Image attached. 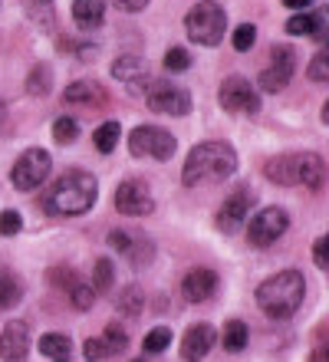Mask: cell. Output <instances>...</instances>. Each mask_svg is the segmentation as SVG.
I'll use <instances>...</instances> for the list:
<instances>
[{"label": "cell", "instance_id": "obj_1", "mask_svg": "<svg viewBox=\"0 0 329 362\" xmlns=\"http://www.w3.org/2000/svg\"><path fill=\"white\" fill-rule=\"evenodd\" d=\"M237 172V152L227 142H201L195 145L185 158L181 168V181L185 188H197V185H217L227 181Z\"/></svg>", "mask_w": 329, "mask_h": 362}, {"label": "cell", "instance_id": "obj_2", "mask_svg": "<svg viewBox=\"0 0 329 362\" xmlns=\"http://www.w3.org/2000/svg\"><path fill=\"white\" fill-rule=\"evenodd\" d=\"M99 198V181L96 175L83 172V168H73L57 178V185L47 191L43 198V208L50 214H59V218H76V214H86V211L96 204Z\"/></svg>", "mask_w": 329, "mask_h": 362}, {"label": "cell", "instance_id": "obj_3", "mask_svg": "<svg viewBox=\"0 0 329 362\" xmlns=\"http://www.w3.org/2000/svg\"><path fill=\"white\" fill-rule=\"evenodd\" d=\"M303 296H306V276L300 270H280L257 286V306L270 320H290L303 306Z\"/></svg>", "mask_w": 329, "mask_h": 362}, {"label": "cell", "instance_id": "obj_4", "mask_svg": "<svg viewBox=\"0 0 329 362\" xmlns=\"http://www.w3.org/2000/svg\"><path fill=\"white\" fill-rule=\"evenodd\" d=\"M185 30H188L191 43H201V47H217L224 40V30H227V13L221 4L214 0H201L197 7L188 10L185 17Z\"/></svg>", "mask_w": 329, "mask_h": 362}, {"label": "cell", "instance_id": "obj_5", "mask_svg": "<svg viewBox=\"0 0 329 362\" xmlns=\"http://www.w3.org/2000/svg\"><path fill=\"white\" fill-rule=\"evenodd\" d=\"M50 172H53V158L47 148H27L10 168V181L17 191H37L50 178Z\"/></svg>", "mask_w": 329, "mask_h": 362}, {"label": "cell", "instance_id": "obj_6", "mask_svg": "<svg viewBox=\"0 0 329 362\" xmlns=\"http://www.w3.org/2000/svg\"><path fill=\"white\" fill-rule=\"evenodd\" d=\"M178 142H175V135L158 129V125H139V129H132L129 135V152L135 158H155V162H168L171 155H175Z\"/></svg>", "mask_w": 329, "mask_h": 362}, {"label": "cell", "instance_id": "obj_7", "mask_svg": "<svg viewBox=\"0 0 329 362\" xmlns=\"http://www.w3.org/2000/svg\"><path fill=\"white\" fill-rule=\"evenodd\" d=\"M142 95H145L151 112H158V115H188L191 112V93L168 83V79H151Z\"/></svg>", "mask_w": 329, "mask_h": 362}, {"label": "cell", "instance_id": "obj_8", "mask_svg": "<svg viewBox=\"0 0 329 362\" xmlns=\"http://www.w3.org/2000/svg\"><path fill=\"white\" fill-rule=\"evenodd\" d=\"M287 228H290V214H287V211L283 208H263L250 218L247 240H250L254 247H270V244H277V240L287 234Z\"/></svg>", "mask_w": 329, "mask_h": 362}, {"label": "cell", "instance_id": "obj_9", "mask_svg": "<svg viewBox=\"0 0 329 362\" xmlns=\"http://www.w3.org/2000/svg\"><path fill=\"white\" fill-rule=\"evenodd\" d=\"M293 69H296V53H293V47H287V43L273 47L267 66L260 69V89L263 93H280V89H287V83L293 79Z\"/></svg>", "mask_w": 329, "mask_h": 362}, {"label": "cell", "instance_id": "obj_10", "mask_svg": "<svg viewBox=\"0 0 329 362\" xmlns=\"http://www.w3.org/2000/svg\"><path fill=\"white\" fill-rule=\"evenodd\" d=\"M151 208H155V198L142 178H129L115 188V211L125 218H145V214H151Z\"/></svg>", "mask_w": 329, "mask_h": 362}, {"label": "cell", "instance_id": "obj_11", "mask_svg": "<svg viewBox=\"0 0 329 362\" xmlns=\"http://www.w3.org/2000/svg\"><path fill=\"white\" fill-rule=\"evenodd\" d=\"M221 105L234 115H254L260 109V95L244 76H227L221 83Z\"/></svg>", "mask_w": 329, "mask_h": 362}, {"label": "cell", "instance_id": "obj_12", "mask_svg": "<svg viewBox=\"0 0 329 362\" xmlns=\"http://www.w3.org/2000/svg\"><path fill=\"white\" fill-rule=\"evenodd\" d=\"M250 204H254V191L250 188L231 191L224 198V204H221V211H217V230H221V234H234L237 228H244Z\"/></svg>", "mask_w": 329, "mask_h": 362}, {"label": "cell", "instance_id": "obj_13", "mask_svg": "<svg viewBox=\"0 0 329 362\" xmlns=\"http://www.w3.org/2000/svg\"><path fill=\"white\" fill-rule=\"evenodd\" d=\"M30 353V326L23 320H10L0 329V359L4 362H20Z\"/></svg>", "mask_w": 329, "mask_h": 362}, {"label": "cell", "instance_id": "obj_14", "mask_svg": "<svg viewBox=\"0 0 329 362\" xmlns=\"http://www.w3.org/2000/svg\"><path fill=\"white\" fill-rule=\"evenodd\" d=\"M217 343V329L211 323H195L181 339V359L185 362H201Z\"/></svg>", "mask_w": 329, "mask_h": 362}, {"label": "cell", "instance_id": "obj_15", "mask_svg": "<svg viewBox=\"0 0 329 362\" xmlns=\"http://www.w3.org/2000/svg\"><path fill=\"white\" fill-rule=\"evenodd\" d=\"M217 274L207 267H195L185 274V280H181V296L188 300V303H204V300H211V296L217 293Z\"/></svg>", "mask_w": 329, "mask_h": 362}, {"label": "cell", "instance_id": "obj_16", "mask_svg": "<svg viewBox=\"0 0 329 362\" xmlns=\"http://www.w3.org/2000/svg\"><path fill=\"white\" fill-rule=\"evenodd\" d=\"M112 76L119 79V83H125V86L132 89V93H145V86H149V66H145V59L142 57H119L112 63Z\"/></svg>", "mask_w": 329, "mask_h": 362}, {"label": "cell", "instance_id": "obj_17", "mask_svg": "<svg viewBox=\"0 0 329 362\" xmlns=\"http://www.w3.org/2000/svg\"><path fill=\"white\" fill-rule=\"evenodd\" d=\"M63 103H69V105H105L109 103V93H105V86H99L96 79H76V83L66 86Z\"/></svg>", "mask_w": 329, "mask_h": 362}, {"label": "cell", "instance_id": "obj_18", "mask_svg": "<svg viewBox=\"0 0 329 362\" xmlns=\"http://www.w3.org/2000/svg\"><path fill=\"white\" fill-rule=\"evenodd\" d=\"M300 162L303 155H277V158H267L263 175L273 185H300Z\"/></svg>", "mask_w": 329, "mask_h": 362}, {"label": "cell", "instance_id": "obj_19", "mask_svg": "<svg viewBox=\"0 0 329 362\" xmlns=\"http://www.w3.org/2000/svg\"><path fill=\"white\" fill-rule=\"evenodd\" d=\"M323 27H326V10H316V13L300 10L296 17L287 20V33H290V37H316V40H323Z\"/></svg>", "mask_w": 329, "mask_h": 362}, {"label": "cell", "instance_id": "obj_20", "mask_svg": "<svg viewBox=\"0 0 329 362\" xmlns=\"http://www.w3.org/2000/svg\"><path fill=\"white\" fill-rule=\"evenodd\" d=\"M105 17V0H76L73 4V20L83 30L99 27Z\"/></svg>", "mask_w": 329, "mask_h": 362}, {"label": "cell", "instance_id": "obj_21", "mask_svg": "<svg viewBox=\"0 0 329 362\" xmlns=\"http://www.w3.org/2000/svg\"><path fill=\"white\" fill-rule=\"evenodd\" d=\"M20 296H23V284H20V276L13 274L10 267H0V313L10 310V306H17Z\"/></svg>", "mask_w": 329, "mask_h": 362}, {"label": "cell", "instance_id": "obj_22", "mask_svg": "<svg viewBox=\"0 0 329 362\" xmlns=\"http://www.w3.org/2000/svg\"><path fill=\"white\" fill-rule=\"evenodd\" d=\"M40 353L47 356V359H53V362H66L69 359V353H73V339H69L66 333L40 336Z\"/></svg>", "mask_w": 329, "mask_h": 362}, {"label": "cell", "instance_id": "obj_23", "mask_svg": "<svg viewBox=\"0 0 329 362\" xmlns=\"http://www.w3.org/2000/svg\"><path fill=\"white\" fill-rule=\"evenodd\" d=\"M323 181H326V165H323V158L320 155H313V152H303L300 185H306V188H320Z\"/></svg>", "mask_w": 329, "mask_h": 362}, {"label": "cell", "instance_id": "obj_24", "mask_svg": "<svg viewBox=\"0 0 329 362\" xmlns=\"http://www.w3.org/2000/svg\"><path fill=\"white\" fill-rule=\"evenodd\" d=\"M50 89H53V69H50L47 63H40V66L30 69V76H27V95H37V99H43V95H50Z\"/></svg>", "mask_w": 329, "mask_h": 362}, {"label": "cell", "instance_id": "obj_25", "mask_svg": "<svg viewBox=\"0 0 329 362\" xmlns=\"http://www.w3.org/2000/svg\"><path fill=\"white\" fill-rule=\"evenodd\" d=\"M221 339H224V349L227 353H241L247 346V339H250V333H247V323H241V320H231V323H224V333H221Z\"/></svg>", "mask_w": 329, "mask_h": 362}, {"label": "cell", "instance_id": "obj_26", "mask_svg": "<svg viewBox=\"0 0 329 362\" xmlns=\"http://www.w3.org/2000/svg\"><path fill=\"white\" fill-rule=\"evenodd\" d=\"M119 135H122V125H119V122H103V125H99V129L93 132V145H96V148H99L103 155H109L115 145H119Z\"/></svg>", "mask_w": 329, "mask_h": 362}, {"label": "cell", "instance_id": "obj_27", "mask_svg": "<svg viewBox=\"0 0 329 362\" xmlns=\"http://www.w3.org/2000/svg\"><path fill=\"white\" fill-rule=\"evenodd\" d=\"M112 280H115V270H112V260L109 257H99L96 260V267H93V290L96 293H109L112 290Z\"/></svg>", "mask_w": 329, "mask_h": 362}, {"label": "cell", "instance_id": "obj_28", "mask_svg": "<svg viewBox=\"0 0 329 362\" xmlns=\"http://www.w3.org/2000/svg\"><path fill=\"white\" fill-rule=\"evenodd\" d=\"M142 306H145V293H142L139 286H125L122 293H119V310H122L125 316L142 313Z\"/></svg>", "mask_w": 329, "mask_h": 362}, {"label": "cell", "instance_id": "obj_29", "mask_svg": "<svg viewBox=\"0 0 329 362\" xmlns=\"http://www.w3.org/2000/svg\"><path fill=\"white\" fill-rule=\"evenodd\" d=\"M83 353L89 362H103V359H109V356H115V349L109 346L105 336H96V339H86L83 343Z\"/></svg>", "mask_w": 329, "mask_h": 362}, {"label": "cell", "instance_id": "obj_30", "mask_svg": "<svg viewBox=\"0 0 329 362\" xmlns=\"http://www.w3.org/2000/svg\"><path fill=\"white\" fill-rule=\"evenodd\" d=\"M145 353H165L171 346V329L168 326H155L151 333H145Z\"/></svg>", "mask_w": 329, "mask_h": 362}, {"label": "cell", "instance_id": "obj_31", "mask_svg": "<svg viewBox=\"0 0 329 362\" xmlns=\"http://www.w3.org/2000/svg\"><path fill=\"white\" fill-rule=\"evenodd\" d=\"M76 135H79V122H76V119H69V115H59L57 122H53V142H57V145L73 142Z\"/></svg>", "mask_w": 329, "mask_h": 362}, {"label": "cell", "instance_id": "obj_32", "mask_svg": "<svg viewBox=\"0 0 329 362\" xmlns=\"http://www.w3.org/2000/svg\"><path fill=\"white\" fill-rule=\"evenodd\" d=\"M165 69H168V73H185V69H191V53L185 47H171L168 53H165Z\"/></svg>", "mask_w": 329, "mask_h": 362}, {"label": "cell", "instance_id": "obj_33", "mask_svg": "<svg viewBox=\"0 0 329 362\" xmlns=\"http://www.w3.org/2000/svg\"><path fill=\"white\" fill-rule=\"evenodd\" d=\"M306 76H310L313 83H326V79H329V53H326V49H320V53L310 59Z\"/></svg>", "mask_w": 329, "mask_h": 362}, {"label": "cell", "instance_id": "obj_34", "mask_svg": "<svg viewBox=\"0 0 329 362\" xmlns=\"http://www.w3.org/2000/svg\"><path fill=\"white\" fill-rule=\"evenodd\" d=\"M20 230H23L20 211H13V208L0 211V238H13V234H20Z\"/></svg>", "mask_w": 329, "mask_h": 362}, {"label": "cell", "instance_id": "obj_35", "mask_svg": "<svg viewBox=\"0 0 329 362\" xmlns=\"http://www.w3.org/2000/svg\"><path fill=\"white\" fill-rule=\"evenodd\" d=\"M254 40H257V27H254V23H241V27L234 30L231 43H234L237 53H247V49L254 47Z\"/></svg>", "mask_w": 329, "mask_h": 362}, {"label": "cell", "instance_id": "obj_36", "mask_svg": "<svg viewBox=\"0 0 329 362\" xmlns=\"http://www.w3.org/2000/svg\"><path fill=\"white\" fill-rule=\"evenodd\" d=\"M47 276H50V284L59 286V290H73V286L79 284V276H76L73 267H53Z\"/></svg>", "mask_w": 329, "mask_h": 362}, {"label": "cell", "instance_id": "obj_37", "mask_svg": "<svg viewBox=\"0 0 329 362\" xmlns=\"http://www.w3.org/2000/svg\"><path fill=\"white\" fill-rule=\"evenodd\" d=\"M69 296H73L76 310H89V306H93V300H96V290L89 284H83V280H79V284L69 290Z\"/></svg>", "mask_w": 329, "mask_h": 362}, {"label": "cell", "instance_id": "obj_38", "mask_svg": "<svg viewBox=\"0 0 329 362\" xmlns=\"http://www.w3.org/2000/svg\"><path fill=\"white\" fill-rule=\"evenodd\" d=\"M151 250L155 247H151L149 240H132V247L125 250V254L132 257V267H145V264L151 260Z\"/></svg>", "mask_w": 329, "mask_h": 362}, {"label": "cell", "instance_id": "obj_39", "mask_svg": "<svg viewBox=\"0 0 329 362\" xmlns=\"http://www.w3.org/2000/svg\"><path fill=\"white\" fill-rule=\"evenodd\" d=\"M103 336L109 339V346H112L115 353H122L125 346H129V336H125V329H122L119 323H109V326H105V333H103Z\"/></svg>", "mask_w": 329, "mask_h": 362}, {"label": "cell", "instance_id": "obj_40", "mask_svg": "<svg viewBox=\"0 0 329 362\" xmlns=\"http://www.w3.org/2000/svg\"><path fill=\"white\" fill-rule=\"evenodd\" d=\"M23 4H27V10L30 13H33V17H43L50 23V10H53V0H23Z\"/></svg>", "mask_w": 329, "mask_h": 362}, {"label": "cell", "instance_id": "obj_41", "mask_svg": "<svg viewBox=\"0 0 329 362\" xmlns=\"http://www.w3.org/2000/svg\"><path fill=\"white\" fill-rule=\"evenodd\" d=\"M105 240H109V247H112V250H119V254H125V250L132 247V238H129V234H125V230H112V234H109V238H105Z\"/></svg>", "mask_w": 329, "mask_h": 362}, {"label": "cell", "instance_id": "obj_42", "mask_svg": "<svg viewBox=\"0 0 329 362\" xmlns=\"http://www.w3.org/2000/svg\"><path fill=\"white\" fill-rule=\"evenodd\" d=\"M313 260H316V267L326 270L329 267V257H326V238H316V244H313Z\"/></svg>", "mask_w": 329, "mask_h": 362}, {"label": "cell", "instance_id": "obj_43", "mask_svg": "<svg viewBox=\"0 0 329 362\" xmlns=\"http://www.w3.org/2000/svg\"><path fill=\"white\" fill-rule=\"evenodd\" d=\"M119 10H125V13H139V10L149 7V0H112Z\"/></svg>", "mask_w": 329, "mask_h": 362}, {"label": "cell", "instance_id": "obj_44", "mask_svg": "<svg viewBox=\"0 0 329 362\" xmlns=\"http://www.w3.org/2000/svg\"><path fill=\"white\" fill-rule=\"evenodd\" d=\"M283 4H287L290 10H306V7L313 4V0H283Z\"/></svg>", "mask_w": 329, "mask_h": 362}, {"label": "cell", "instance_id": "obj_45", "mask_svg": "<svg viewBox=\"0 0 329 362\" xmlns=\"http://www.w3.org/2000/svg\"><path fill=\"white\" fill-rule=\"evenodd\" d=\"M313 362H323V349H316V353H313Z\"/></svg>", "mask_w": 329, "mask_h": 362}, {"label": "cell", "instance_id": "obj_46", "mask_svg": "<svg viewBox=\"0 0 329 362\" xmlns=\"http://www.w3.org/2000/svg\"><path fill=\"white\" fill-rule=\"evenodd\" d=\"M132 362H145V359H132Z\"/></svg>", "mask_w": 329, "mask_h": 362}, {"label": "cell", "instance_id": "obj_47", "mask_svg": "<svg viewBox=\"0 0 329 362\" xmlns=\"http://www.w3.org/2000/svg\"><path fill=\"white\" fill-rule=\"evenodd\" d=\"M0 115H4V109H0Z\"/></svg>", "mask_w": 329, "mask_h": 362}]
</instances>
